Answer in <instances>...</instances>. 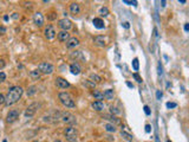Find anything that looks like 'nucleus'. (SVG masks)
<instances>
[{
    "instance_id": "obj_3",
    "label": "nucleus",
    "mask_w": 189,
    "mask_h": 142,
    "mask_svg": "<svg viewBox=\"0 0 189 142\" xmlns=\"http://www.w3.org/2000/svg\"><path fill=\"white\" fill-rule=\"evenodd\" d=\"M64 133H65V137L69 142H76L77 141V129L75 127H72V126L67 127Z\"/></svg>"
},
{
    "instance_id": "obj_10",
    "label": "nucleus",
    "mask_w": 189,
    "mask_h": 142,
    "mask_svg": "<svg viewBox=\"0 0 189 142\" xmlns=\"http://www.w3.org/2000/svg\"><path fill=\"white\" fill-rule=\"evenodd\" d=\"M56 85L61 89H66V88H70V83H69L66 79H64L63 77H57L56 78Z\"/></svg>"
},
{
    "instance_id": "obj_33",
    "label": "nucleus",
    "mask_w": 189,
    "mask_h": 142,
    "mask_svg": "<svg viewBox=\"0 0 189 142\" xmlns=\"http://www.w3.org/2000/svg\"><path fill=\"white\" fill-rule=\"evenodd\" d=\"M5 79H6V73L1 71V72H0V83H3Z\"/></svg>"
},
{
    "instance_id": "obj_11",
    "label": "nucleus",
    "mask_w": 189,
    "mask_h": 142,
    "mask_svg": "<svg viewBox=\"0 0 189 142\" xmlns=\"http://www.w3.org/2000/svg\"><path fill=\"white\" fill-rule=\"evenodd\" d=\"M33 22H34V24H36L38 27H42V26L44 25V17H43V14L39 13V12L34 13V14H33Z\"/></svg>"
},
{
    "instance_id": "obj_31",
    "label": "nucleus",
    "mask_w": 189,
    "mask_h": 142,
    "mask_svg": "<svg viewBox=\"0 0 189 142\" xmlns=\"http://www.w3.org/2000/svg\"><path fill=\"white\" fill-rule=\"evenodd\" d=\"M134 78H135V79H136L138 83H142V77H141V76L138 75L137 72H135V73H134Z\"/></svg>"
},
{
    "instance_id": "obj_14",
    "label": "nucleus",
    "mask_w": 189,
    "mask_h": 142,
    "mask_svg": "<svg viewBox=\"0 0 189 142\" xmlns=\"http://www.w3.org/2000/svg\"><path fill=\"white\" fill-rule=\"evenodd\" d=\"M70 39V34L67 31H61L58 32V40L59 42H67Z\"/></svg>"
},
{
    "instance_id": "obj_39",
    "label": "nucleus",
    "mask_w": 189,
    "mask_h": 142,
    "mask_svg": "<svg viewBox=\"0 0 189 142\" xmlns=\"http://www.w3.org/2000/svg\"><path fill=\"white\" fill-rule=\"evenodd\" d=\"M6 33V27L5 26H0V34Z\"/></svg>"
},
{
    "instance_id": "obj_42",
    "label": "nucleus",
    "mask_w": 189,
    "mask_h": 142,
    "mask_svg": "<svg viewBox=\"0 0 189 142\" xmlns=\"http://www.w3.org/2000/svg\"><path fill=\"white\" fill-rule=\"evenodd\" d=\"M150 130H151V126L150 125H147L145 126V131L147 133H150Z\"/></svg>"
},
{
    "instance_id": "obj_19",
    "label": "nucleus",
    "mask_w": 189,
    "mask_h": 142,
    "mask_svg": "<svg viewBox=\"0 0 189 142\" xmlns=\"http://www.w3.org/2000/svg\"><path fill=\"white\" fill-rule=\"evenodd\" d=\"M92 23H93V25H95V27H97V28H104V26H105V24H104V22L102 20L101 18H95L93 20H92Z\"/></svg>"
},
{
    "instance_id": "obj_6",
    "label": "nucleus",
    "mask_w": 189,
    "mask_h": 142,
    "mask_svg": "<svg viewBox=\"0 0 189 142\" xmlns=\"http://www.w3.org/2000/svg\"><path fill=\"white\" fill-rule=\"evenodd\" d=\"M42 106V104L40 103H32L31 104V106H28V108L25 110V114H24V115H25V117H32L33 115H34V114H36V111H37V109L39 108V107H40Z\"/></svg>"
},
{
    "instance_id": "obj_21",
    "label": "nucleus",
    "mask_w": 189,
    "mask_h": 142,
    "mask_svg": "<svg viewBox=\"0 0 189 142\" xmlns=\"http://www.w3.org/2000/svg\"><path fill=\"white\" fill-rule=\"evenodd\" d=\"M103 118H106V120L111 121V122H114V123H121L119 118H117L115 115H114V116H112V115H104V116H103Z\"/></svg>"
},
{
    "instance_id": "obj_27",
    "label": "nucleus",
    "mask_w": 189,
    "mask_h": 142,
    "mask_svg": "<svg viewBox=\"0 0 189 142\" xmlns=\"http://www.w3.org/2000/svg\"><path fill=\"white\" fill-rule=\"evenodd\" d=\"M90 79H91V82H101L102 81V78L99 77L98 75H96V73H92V75H90Z\"/></svg>"
},
{
    "instance_id": "obj_45",
    "label": "nucleus",
    "mask_w": 189,
    "mask_h": 142,
    "mask_svg": "<svg viewBox=\"0 0 189 142\" xmlns=\"http://www.w3.org/2000/svg\"><path fill=\"white\" fill-rule=\"evenodd\" d=\"M184 30L188 32V30H189V24H186V25H184Z\"/></svg>"
},
{
    "instance_id": "obj_28",
    "label": "nucleus",
    "mask_w": 189,
    "mask_h": 142,
    "mask_svg": "<svg viewBox=\"0 0 189 142\" xmlns=\"http://www.w3.org/2000/svg\"><path fill=\"white\" fill-rule=\"evenodd\" d=\"M84 85H85V87H87V88H90V89H95V83L93 82H91V81H85L84 83H83Z\"/></svg>"
},
{
    "instance_id": "obj_35",
    "label": "nucleus",
    "mask_w": 189,
    "mask_h": 142,
    "mask_svg": "<svg viewBox=\"0 0 189 142\" xmlns=\"http://www.w3.org/2000/svg\"><path fill=\"white\" fill-rule=\"evenodd\" d=\"M123 3L124 4H129V5H133V6H136L137 5V1H129V0H124Z\"/></svg>"
},
{
    "instance_id": "obj_37",
    "label": "nucleus",
    "mask_w": 189,
    "mask_h": 142,
    "mask_svg": "<svg viewBox=\"0 0 189 142\" xmlns=\"http://www.w3.org/2000/svg\"><path fill=\"white\" fill-rule=\"evenodd\" d=\"M5 96H4V95L3 94H0V104H4L5 103Z\"/></svg>"
},
{
    "instance_id": "obj_22",
    "label": "nucleus",
    "mask_w": 189,
    "mask_h": 142,
    "mask_svg": "<svg viewBox=\"0 0 189 142\" xmlns=\"http://www.w3.org/2000/svg\"><path fill=\"white\" fill-rule=\"evenodd\" d=\"M92 95H93V97H95L96 100H98V101H101V100H103V98H104V96H103V92H101L99 90H93Z\"/></svg>"
},
{
    "instance_id": "obj_41",
    "label": "nucleus",
    "mask_w": 189,
    "mask_h": 142,
    "mask_svg": "<svg viewBox=\"0 0 189 142\" xmlns=\"http://www.w3.org/2000/svg\"><path fill=\"white\" fill-rule=\"evenodd\" d=\"M56 18H57V14L56 13H51V15H48L50 20H53V19H56Z\"/></svg>"
},
{
    "instance_id": "obj_32",
    "label": "nucleus",
    "mask_w": 189,
    "mask_h": 142,
    "mask_svg": "<svg viewBox=\"0 0 189 142\" xmlns=\"http://www.w3.org/2000/svg\"><path fill=\"white\" fill-rule=\"evenodd\" d=\"M175 107H177V104H176V103H173V102H168V103H167V108H168V109L175 108Z\"/></svg>"
},
{
    "instance_id": "obj_47",
    "label": "nucleus",
    "mask_w": 189,
    "mask_h": 142,
    "mask_svg": "<svg viewBox=\"0 0 189 142\" xmlns=\"http://www.w3.org/2000/svg\"><path fill=\"white\" fill-rule=\"evenodd\" d=\"M167 142H172V141L170 140H167Z\"/></svg>"
},
{
    "instance_id": "obj_40",
    "label": "nucleus",
    "mask_w": 189,
    "mask_h": 142,
    "mask_svg": "<svg viewBox=\"0 0 189 142\" xmlns=\"http://www.w3.org/2000/svg\"><path fill=\"white\" fill-rule=\"evenodd\" d=\"M156 97H157V100H161V97H162V92H161L160 90H157V92H156Z\"/></svg>"
},
{
    "instance_id": "obj_5",
    "label": "nucleus",
    "mask_w": 189,
    "mask_h": 142,
    "mask_svg": "<svg viewBox=\"0 0 189 142\" xmlns=\"http://www.w3.org/2000/svg\"><path fill=\"white\" fill-rule=\"evenodd\" d=\"M61 118H62V121L67 123V125H75L76 123V116L73 115V114L69 112V111L61 112Z\"/></svg>"
},
{
    "instance_id": "obj_30",
    "label": "nucleus",
    "mask_w": 189,
    "mask_h": 142,
    "mask_svg": "<svg viewBox=\"0 0 189 142\" xmlns=\"http://www.w3.org/2000/svg\"><path fill=\"white\" fill-rule=\"evenodd\" d=\"M121 135H122L123 137H125L128 141H133V136H131L130 134H128V133H125V131H122V133H121Z\"/></svg>"
},
{
    "instance_id": "obj_7",
    "label": "nucleus",
    "mask_w": 189,
    "mask_h": 142,
    "mask_svg": "<svg viewBox=\"0 0 189 142\" xmlns=\"http://www.w3.org/2000/svg\"><path fill=\"white\" fill-rule=\"evenodd\" d=\"M19 115H20V112H19L18 110H15V109L11 110V111L7 114V116H6V122H7V123H13V122H15V121L19 118Z\"/></svg>"
},
{
    "instance_id": "obj_48",
    "label": "nucleus",
    "mask_w": 189,
    "mask_h": 142,
    "mask_svg": "<svg viewBox=\"0 0 189 142\" xmlns=\"http://www.w3.org/2000/svg\"><path fill=\"white\" fill-rule=\"evenodd\" d=\"M3 142H7V141H6V140H4V141H3Z\"/></svg>"
},
{
    "instance_id": "obj_34",
    "label": "nucleus",
    "mask_w": 189,
    "mask_h": 142,
    "mask_svg": "<svg viewBox=\"0 0 189 142\" xmlns=\"http://www.w3.org/2000/svg\"><path fill=\"white\" fill-rule=\"evenodd\" d=\"M110 112L111 114H119L121 111H119L117 108H115V107H110Z\"/></svg>"
},
{
    "instance_id": "obj_23",
    "label": "nucleus",
    "mask_w": 189,
    "mask_h": 142,
    "mask_svg": "<svg viewBox=\"0 0 189 142\" xmlns=\"http://www.w3.org/2000/svg\"><path fill=\"white\" fill-rule=\"evenodd\" d=\"M30 76H31L33 79H39V77H40V72H39V70H32L31 72H30Z\"/></svg>"
},
{
    "instance_id": "obj_9",
    "label": "nucleus",
    "mask_w": 189,
    "mask_h": 142,
    "mask_svg": "<svg viewBox=\"0 0 189 142\" xmlns=\"http://www.w3.org/2000/svg\"><path fill=\"white\" fill-rule=\"evenodd\" d=\"M44 34L45 37L47 38V39H53V38L56 37V30H54V27L52 25H47L45 27V30H44Z\"/></svg>"
},
{
    "instance_id": "obj_43",
    "label": "nucleus",
    "mask_w": 189,
    "mask_h": 142,
    "mask_svg": "<svg viewBox=\"0 0 189 142\" xmlns=\"http://www.w3.org/2000/svg\"><path fill=\"white\" fill-rule=\"evenodd\" d=\"M126 85H128L129 88H131V89L134 88V84H133V83H130V82H126Z\"/></svg>"
},
{
    "instance_id": "obj_15",
    "label": "nucleus",
    "mask_w": 189,
    "mask_h": 142,
    "mask_svg": "<svg viewBox=\"0 0 189 142\" xmlns=\"http://www.w3.org/2000/svg\"><path fill=\"white\" fill-rule=\"evenodd\" d=\"M91 107L93 110L96 111H102L104 109V103L102 101H95L92 104H91Z\"/></svg>"
},
{
    "instance_id": "obj_44",
    "label": "nucleus",
    "mask_w": 189,
    "mask_h": 142,
    "mask_svg": "<svg viewBox=\"0 0 189 142\" xmlns=\"http://www.w3.org/2000/svg\"><path fill=\"white\" fill-rule=\"evenodd\" d=\"M123 26H124L125 28H129V26H130V25H129V23H128V22H125V23H123Z\"/></svg>"
},
{
    "instance_id": "obj_25",
    "label": "nucleus",
    "mask_w": 189,
    "mask_h": 142,
    "mask_svg": "<svg viewBox=\"0 0 189 142\" xmlns=\"http://www.w3.org/2000/svg\"><path fill=\"white\" fill-rule=\"evenodd\" d=\"M36 92H37V87L32 85V87H30L27 89V96H32V95H34Z\"/></svg>"
},
{
    "instance_id": "obj_46",
    "label": "nucleus",
    "mask_w": 189,
    "mask_h": 142,
    "mask_svg": "<svg viewBox=\"0 0 189 142\" xmlns=\"http://www.w3.org/2000/svg\"><path fill=\"white\" fill-rule=\"evenodd\" d=\"M53 142H62L61 140H56V141H53Z\"/></svg>"
},
{
    "instance_id": "obj_13",
    "label": "nucleus",
    "mask_w": 189,
    "mask_h": 142,
    "mask_svg": "<svg viewBox=\"0 0 189 142\" xmlns=\"http://www.w3.org/2000/svg\"><path fill=\"white\" fill-rule=\"evenodd\" d=\"M93 42H95L96 45L101 46V47H104L105 44H106V43H105V42H106V38H105L104 36H97V37H95Z\"/></svg>"
},
{
    "instance_id": "obj_1",
    "label": "nucleus",
    "mask_w": 189,
    "mask_h": 142,
    "mask_svg": "<svg viewBox=\"0 0 189 142\" xmlns=\"http://www.w3.org/2000/svg\"><path fill=\"white\" fill-rule=\"evenodd\" d=\"M24 90L23 88L20 87H12V88H9L8 92H7V97H5V103H6V106L9 107V106H12V104L17 103L19 100H20L22 97V95H23Z\"/></svg>"
},
{
    "instance_id": "obj_12",
    "label": "nucleus",
    "mask_w": 189,
    "mask_h": 142,
    "mask_svg": "<svg viewBox=\"0 0 189 142\" xmlns=\"http://www.w3.org/2000/svg\"><path fill=\"white\" fill-rule=\"evenodd\" d=\"M78 45H79V39H78V38H76V37L70 38V39L66 42V47H67V49H72V47H76Z\"/></svg>"
},
{
    "instance_id": "obj_18",
    "label": "nucleus",
    "mask_w": 189,
    "mask_h": 142,
    "mask_svg": "<svg viewBox=\"0 0 189 142\" xmlns=\"http://www.w3.org/2000/svg\"><path fill=\"white\" fill-rule=\"evenodd\" d=\"M103 96H104L105 100L111 101V100H114V97H115V92H114L112 89H108V90H105V91L103 92Z\"/></svg>"
},
{
    "instance_id": "obj_20",
    "label": "nucleus",
    "mask_w": 189,
    "mask_h": 142,
    "mask_svg": "<svg viewBox=\"0 0 189 142\" xmlns=\"http://www.w3.org/2000/svg\"><path fill=\"white\" fill-rule=\"evenodd\" d=\"M104 129L109 133H115L116 131V127L115 125H111V123H106V125H104Z\"/></svg>"
},
{
    "instance_id": "obj_26",
    "label": "nucleus",
    "mask_w": 189,
    "mask_h": 142,
    "mask_svg": "<svg viewBox=\"0 0 189 142\" xmlns=\"http://www.w3.org/2000/svg\"><path fill=\"white\" fill-rule=\"evenodd\" d=\"M71 57H72V58H81V59H84V57L82 56V52L81 51H75V52H72L71 53Z\"/></svg>"
},
{
    "instance_id": "obj_4",
    "label": "nucleus",
    "mask_w": 189,
    "mask_h": 142,
    "mask_svg": "<svg viewBox=\"0 0 189 142\" xmlns=\"http://www.w3.org/2000/svg\"><path fill=\"white\" fill-rule=\"evenodd\" d=\"M38 70L40 73H45V75H50V73H52L54 68H53V65L51 63H47V62H44V63H40L38 65Z\"/></svg>"
},
{
    "instance_id": "obj_29",
    "label": "nucleus",
    "mask_w": 189,
    "mask_h": 142,
    "mask_svg": "<svg viewBox=\"0 0 189 142\" xmlns=\"http://www.w3.org/2000/svg\"><path fill=\"white\" fill-rule=\"evenodd\" d=\"M133 68H134V70H135V71H138V68H140V64H138V59H137V58H135V59L133 61Z\"/></svg>"
},
{
    "instance_id": "obj_8",
    "label": "nucleus",
    "mask_w": 189,
    "mask_h": 142,
    "mask_svg": "<svg viewBox=\"0 0 189 142\" xmlns=\"http://www.w3.org/2000/svg\"><path fill=\"white\" fill-rule=\"evenodd\" d=\"M58 25H59V27H61L63 31H67V30H70V28L72 27L71 20H69V19H66V18L61 19V20L58 22Z\"/></svg>"
},
{
    "instance_id": "obj_17",
    "label": "nucleus",
    "mask_w": 189,
    "mask_h": 142,
    "mask_svg": "<svg viewBox=\"0 0 189 142\" xmlns=\"http://www.w3.org/2000/svg\"><path fill=\"white\" fill-rule=\"evenodd\" d=\"M70 12L72 14H78L79 12H81V5H79L78 3H72L70 5Z\"/></svg>"
},
{
    "instance_id": "obj_2",
    "label": "nucleus",
    "mask_w": 189,
    "mask_h": 142,
    "mask_svg": "<svg viewBox=\"0 0 189 142\" xmlns=\"http://www.w3.org/2000/svg\"><path fill=\"white\" fill-rule=\"evenodd\" d=\"M58 98H59V101H61V103L66 108H71L72 109V108L76 107V103H75L73 98L71 97V95L69 92H59Z\"/></svg>"
},
{
    "instance_id": "obj_36",
    "label": "nucleus",
    "mask_w": 189,
    "mask_h": 142,
    "mask_svg": "<svg viewBox=\"0 0 189 142\" xmlns=\"http://www.w3.org/2000/svg\"><path fill=\"white\" fill-rule=\"evenodd\" d=\"M5 65H6L5 61H4V59H0V70H3V69L5 68Z\"/></svg>"
},
{
    "instance_id": "obj_24",
    "label": "nucleus",
    "mask_w": 189,
    "mask_h": 142,
    "mask_svg": "<svg viewBox=\"0 0 189 142\" xmlns=\"http://www.w3.org/2000/svg\"><path fill=\"white\" fill-rule=\"evenodd\" d=\"M99 14H101L102 17H106V15H109V8H108L106 6L101 7V9H99Z\"/></svg>"
},
{
    "instance_id": "obj_16",
    "label": "nucleus",
    "mask_w": 189,
    "mask_h": 142,
    "mask_svg": "<svg viewBox=\"0 0 189 142\" xmlns=\"http://www.w3.org/2000/svg\"><path fill=\"white\" fill-rule=\"evenodd\" d=\"M70 71L73 73V75H79L82 71V68H81V65H79L78 63H72L70 65Z\"/></svg>"
},
{
    "instance_id": "obj_38",
    "label": "nucleus",
    "mask_w": 189,
    "mask_h": 142,
    "mask_svg": "<svg viewBox=\"0 0 189 142\" xmlns=\"http://www.w3.org/2000/svg\"><path fill=\"white\" fill-rule=\"evenodd\" d=\"M144 112L147 114V115H150V109H149L148 106H144Z\"/></svg>"
}]
</instances>
